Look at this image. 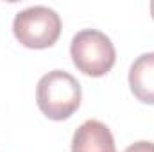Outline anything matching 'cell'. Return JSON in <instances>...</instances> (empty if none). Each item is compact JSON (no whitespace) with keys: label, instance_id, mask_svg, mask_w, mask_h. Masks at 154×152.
<instances>
[{"label":"cell","instance_id":"cell-6","mask_svg":"<svg viewBox=\"0 0 154 152\" xmlns=\"http://www.w3.org/2000/svg\"><path fill=\"white\" fill-rule=\"evenodd\" d=\"M124 152H154V143L152 141H136L129 145Z\"/></svg>","mask_w":154,"mask_h":152},{"label":"cell","instance_id":"cell-4","mask_svg":"<svg viewBox=\"0 0 154 152\" xmlns=\"http://www.w3.org/2000/svg\"><path fill=\"white\" fill-rule=\"evenodd\" d=\"M72 152H116L115 138L102 122L86 120L74 132Z\"/></svg>","mask_w":154,"mask_h":152},{"label":"cell","instance_id":"cell-3","mask_svg":"<svg viewBox=\"0 0 154 152\" xmlns=\"http://www.w3.org/2000/svg\"><path fill=\"white\" fill-rule=\"evenodd\" d=\"M13 32L27 48H48L61 36V18L54 9L45 5L27 7L14 16Z\"/></svg>","mask_w":154,"mask_h":152},{"label":"cell","instance_id":"cell-2","mask_svg":"<svg viewBox=\"0 0 154 152\" xmlns=\"http://www.w3.org/2000/svg\"><path fill=\"white\" fill-rule=\"evenodd\" d=\"M70 56L79 72L90 77H102L115 66L116 52L111 39L97 29L79 31L72 38Z\"/></svg>","mask_w":154,"mask_h":152},{"label":"cell","instance_id":"cell-1","mask_svg":"<svg viewBox=\"0 0 154 152\" xmlns=\"http://www.w3.org/2000/svg\"><path fill=\"white\" fill-rule=\"evenodd\" d=\"M82 90L74 75L65 70H52L39 79L36 102L39 111L50 120L61 122L70 118L81 106Z\"/></svg>","mask_w":154,"mask_h":152},{"label":"cell","instance_id":"cell-5","mask_svg":"<svg viewBox=\"0 0 154 152\" xmlns=\"http://www.w3.org/2000/svg\"><path fill=\"white\" fill-rule=\"evenodd\" d=\"M129 88L140 102L154 106V52L134 59L129 68Z\"/></svg>","mask_w":154,"mask_h":152},{"label":"cell","instance_id":"cell-7","mask_svg":"<svg viewBox=\"0 0 154 152\" xmlns=\"http://www.w3.org/2000/svg\"><path fill=\"white\" fill-rule=\"evenodd\" d=\"M151 14H152V18H154V2H151Z\"/></svg>","mask_w":154,"mask_h":152}]
</instances>
